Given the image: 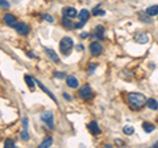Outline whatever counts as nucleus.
I'll use <instances>...</instances> for the list:
<instances>
[{
	"label": "nucleus",
	"instance_id": "1",
	"mask_svg": "<svg viewBox=\"0 0 158 148\" xmlns=\"http://www.w3.org/2000/svg\"><path fill=\"white\" fill-rule=\"evenodd\" d=\"M146 99L144 94H140V93H131L128 95V102L131 104V107L133 109H140L142 107L144 104H146Z\"/></svg>",
	"mask_w": 158,
	"mask_h": 148
},
{
	"label": "nucleus",
	"instance_id": "2",
	"mask_svg": "<svg viewBox=\"0 0 158 148\" xmlns=\"http://www.w3.org/2000/svg\"><path fill=\"white\" fill-rule=\"evenodd\" d=\"M73 46H74V41H73V38H70V37H63L59 42V50L65 56L69 54L70 50L73 49Z\"/></svg>",
	"mask_w": 158,
	"mask_h": 148
},
{
	"label": "nucleus",
	"instance_id": "3",
	"mask_svg": "<svg viewBox=\"0 0 158 148\" xmlns=\"http://www.w3.org/2000/svg\"><path fill=\"white\" fill-rule=\"evenodd\" d=\"M41 120L48 124L50 130L54 128V115H53L52 111H44L41 114Z\"/></svg>",
	"mask_w": 158,
	"mask_h": 148
},
{
	"label": "nucleus",
	"instance_id": "4",
	"mask_svg": "<svg viewBox=\"0 0 158 148\" xmlns=\"http://www.w3.org/2000/svg\"><path fill=\"white\" fill-rule=\"evenodd\" d=\"M88 17H90V12L87 9H82L81 12H79V23L75 25V28H82L83 25L87 23V20H88Z\"/></svg>",
	"mask_w": 158,
	"mask_h": 148
},
{
	"label": "nucleus",
	"instance_id": "5",
	"mask_svg": "<svg viewBox=\"0 0 158 148\" xmlns=\"http://www.w3.org/2000/svg\"><path fill=\"white\" fill-rule=\"evenodd\" d=\"M90 50H91L92 56H100L103 53V46L100 45V42L94 41V42H91V45H90Z\"/></svg>",
	"mask_w": 158,
	"mask_h": 148
},
{
	"label": "nucleus",
	"instance_id": "6",
	"mask_svg": "<svg viewBox=\"0 0 158 148\" xmlns=\"http://www.w3.org/2000/svg\"><path fill=\"white\" fill-rule=\"evenodd\" d=\"M91 87H90V85H83L81 87V90H79V94H81V97L82 98H84V99H90L91 98Z\"/></svg>",
	"mask_w": 158,
	"mask_h": 148
},
{
	"label": "nucleus",
	"instance_id": "7",
	"mask_svg": "<svg viewBox=\"0 0 158 148\" xmlns=\"http://www.w3.org/2000/svg\"><path fill=\"white\" fill-rule=\"evenodd\" d=\"M15 29L17 31V33H20L23 36H27L28 33H29V27H28L25 23H17L15 25Z\"/></svg>",
	"mask_w": 158,
	"mask_h": 148
},
{
	"label": "nucleus",
	"instance_id": "8",
	"mask_svg": "<svg viewBox=\"0 0 158 148\" xmlns=\"http://www.w3.org/2000/svg\"><path fill=\"white\" fill-rule=\"evenodd\" d=\"M62 13L65 17H70V19H73V17H75L78 15L77 9L73 8V7H65V8L62 9Z\"/></svg>",
	"mask_w": 158,
	"mask_h": 148
},
{
	"label": "nucleus",
	"instance_id": "9",
	"mask_svg": "<svg viewBox=\"0 0 158 148\" xmlns=\"http://www.w3.org/2000/svg\"><path fill=\"white\" fill-rule=\"evenodd\" d=\"M103 36H104V27L103 25H98V27L95 28V31L91 33V37H94L96 40L103 38Z\"/></svg>",
	"mask_w": 158,
	"mask_h": 148
},
{
	"label": "nucleus",
	"instance_id": "10",
	"mask_svg": "<svg viewBox=\"0 0 158 148\" xmlns=\"http://www.w3.org/2000/svg\"><path fill=\"white\" fill-rule=\"evenodd\" d=\"M20 136L23 140L29 139V133H28V119L27 118H23V131H21Z\"/></svg>",
	"mask_w": 158,
	"mask_h": 148
},
{
	"label": "nucleus",
	"instance_id": "11",
	"mask_svg": "<svg viewBox=\"0 0 158 148\" xmlns=\"http://www.w3.org/2000/svg\"><path fill=\"white\" fill-rule=\"evenodd\" d=\"M3 20L5 21V24L8 25V27H15V25L17 24V19L13 15H11V13H7V15H4Z\"/></svg>",
	"mask_w": 158,
	"mask_h": 148
},
{
	"label": "nucleus",
	"instance_id": "12",
	"mask_svg": "<svg viewBox=\"0 0 158 148\" xmlns=\"http://www.w3.org/2000/svg\"><path fill=\"white\" fill-rule=\"evenodd\" d=\"M88 131L92 133V135H99L100 133V127L98 126V123H96L95 120L90 122L88 123Z\"/></svg>",
	"mask_w": 158,
	"mask_h": 148
},
{
	"label": "nucleus",
	"instance_id": "13",
	"mask_svg": "<svg viewBox=\"0 0 158 148\" xmlns=\"http://www.w3.org/2000/svg\"><path fill=\"white\" fill-rule=\"evenodd\" d=\"M134 40L138 42V44H146L149 41V36L146 33H138L134 36Z\"/></svg>",
	"mask_w": 158,
	"mask_h": 148
},
{
	"label": "nucleus",
	"instance_id": "14",
	"mask_svg": "<svg viewBox=\"0 0 158 148\" xmlns=\"http://www.w3.org/2000/svg\"><path fill=\"white\" fill-rule=\"evenodd\" d=\"M66 82H67V86L71 89H77L78 87V85H79V82H78V79L73 77V75H69V77L66 78Z\"/></svg>",
	"mask_w": 158,
	"mask_h": 148
},
{
	"label": "nucleus",
	"instance_id": "15",
	"mask_svg": "<svg viewBox=\"0 0 158 148\" xmlns=\"http://www.w3.org/2000/svg\"><path fill=\"white\" fill-rule=\"evenodd\" d=\"M45 52H46V54H48V56L50 57V58H52L53 61H54L55 64H59V62H61L59 57L57 56V53H55V52H54V50H53V49H48V48H46V49H45Z\"/></svg>",
	"mask_w": 158,
	"mask_h": 148
},
{
	"label": "nucleus",
	"instance_id": "16",
	"mask_svg": "<svg viewBox=\"0 0 158 148\" xmlns=\"http://www.w3.org/2000/svg\"><path fill=\"white\" fill-rule=\"evenodd\" d=\"M36 84H37V85L40 86V87H41L42 90H44V91H45L46 94H48V95H49V97H50V98H52L53 100H54V102H57V98L54 97V94H53L52 91H50V90H49L48 87H45V86H44V84H41V82H40V81H36Z\"/></svg>",
	"mask_w": 158,
	"mask_h": 148
},
{
	"label": "nucleus",
	"instance_id": "17",
	"mask_svg": "<svg viewBox=\"0 0 158 148\" xmlns=\"http://www.w3.org/2000/svg\"><path fill=\"white\" fill-rule=\"evenodd\" d=\"M146 106H148L150 110H158V100L150 98L146 100Z\"/></svg>",
	"mask_w": 158,
	"mask_h": 148
},
{
	"label": "nucleus",
	"instance_id": "18",
	"mask_svg": "<svg viewBox=\"0 0 158 148\" xmlns=\"http://www.w3.org/2000/svg\"><path fill=\"white\" fill-rule=\"evenodd\" d=\"M142 128H144V131H145V132L150 133V132H153L154 130H156V126L152 124V123H149V122H145V123H142Z\"/></svg>",
	"mask_w": 158,
	"mask_h": 148
},
{
	"label": "nucleus",
	"instance_id": "19",
	"mask_svg": "<svg viewBox=\"0 0 158 148\" xmlns=\"http://www.w3.org/2000/svg\"><path fill=\"white\" fill-rule=\"evenodd\" d=\"M146 13L149 16H156L158 15V5H150L148 9H146Z\"/></svg>",
	"mask_w": 158,
	"mask_h": 148
},
{
	"label": "nucleus",
	"instance_id": "20",
	"mask_svg": "<svg viewBox=\"0 0 158 148\" xmlns=\"http://www.w3.org/2000/svg\"><path fill=\"white\" fill-rule=\"evenodd\" d=\"M69 19H70V17H65V16H63L62 23H63V25H65L66 28H70V29H73V28H75V25L71 23V20H69Z\"/></svg>",
	"mask_w": 158,
	"mask_h": 148
},
{
	"label": "nucleus",
	"instance_id": "21",
	"mask_svg": "<svg viewBox=\"0 0 158 148\" xmlns=\"http://www.w3.org/2000/svg\"><path fill=\"white\" fill-rule=\"evenodd\" d=\"M25 82L28 84V86H29L30 90L34 89V84H36V82L33 81V78H32V77H29V75H25Z\"/></svg>",
	"mask_w": 158,
	"mask_h": 148
},
{
	"label": "nucleus",
	"instance_id": "22",
	"mask_svg": "<svg viewBox=\"0 0 158 148\" xmlns=\"http://www.w3.org/2000/svg\"><path fill=\"white\" fill-rule=\"evenodd\" d=\"M138 15H140V17H141V21H144V23H146V24H152V20H150L149 19V15H148V13H142V12H140L138 13Z\"/></svg>",
	"mask_w": 158,
	"mask_h": 148
},
{
	"label": "nucleus",
	"instance_id": "23",
	"mask_svg": "<svg viewBox=\"0 0 158 148\" xmlns=\"http://www.w3.org/2000/svg\"><path fill=\"white\" fill-rule=\"evenodd\" d=\"M104 13H106V12H104V11H103L102 8H100V5H96L95 8L92 9V15H95V16H99V15H100V16H103Z\"/></svg>",
	"mask_w": 158,
	"mask_h": 148
},
{
	"label": "nucleus",
	"instance_id": "24",
	"mask_svg": "<svg viewBox=\"0 0 158 148\" xmlns=\"http://www.w3.org/2000/svg\"><path fill=\"white\" fill-rule=\"evenodd\" d=\"M53 143V139L52 138H46L44 142H42L41 144H40V148H46V147H50Z\"/></svg>",
	"mask_w": 158,
	"mask_h": 148
},
{
	"label": "nucleus",
	"instance_id": "25",
	"mask_svg": "<svg viewBox=\"0 0 158 148\" xmlns=\"http://www.w3.org/2000/svg\"><path fill=\"white\" fill-rule=\"evenodd\" d=\"M123 131H124V133L125 135H132V133L134 132V128L132 127V126H124V128H123Z\"/></svg>",
	"mask_w": 158,
	"mask_h": 148
},
{
	"label": "nucleus",
	"instance_id": "26",
	"mask_svg": "<svg viewBox=\"0 0 158 148\" xmlns=\"http://www.w3.org/2000/svg\"><path fill=\"white\" fill-rule=\"evenodd\" d=\"M4 147L5 148H13L15 147V142H13L12 139H7L4 142Z\"/></svg>",
	"mask_w": 158,
	"mask_h": 148
},
{
	"label": "nucleus",
	"instance_id": "27",
	"mask_svg": "<svg viewBox=\"0 0 158 148\" xmlns=\"http://www.w3.org/2000/svg\"><path fill=\"white\" fill-rule=\"evenodd\" d=\"M42 19L45 21H48V23H54V19H53V16H50V15H42Z\"/></svg>",
	"mask_w": 158,
	"mask_h": 148
},
{
	"label": "nucleus",
	"instance_id": "28",
	"mask_svg": "<svg viewBox=\"0 0 158 148\" xmlns=\"http://www.w3.org/2000/svg\"><path fill=\"white\" fill-rule=\"evenodd\" d=\"M0 4H2V8H9V3L7 0H0Z\"/></svg>",
	"mask_w": 158,
	"mask_h": 148
},
{
	"label": "nucleus",
	"instance_id": "29",
	"mask_svg": "<svg viewBox=\"0 0 158 148\" xmlns=\"http://www.w3.org/2000/svg\"><path fill=\"white\" fill-rule=\"evenodd\" d=\"M54 77H57V78H63V77H65V73H63V71H59V73H58V71H55Z\"/></svg>",
	"mask_w": 158,
	"mask_h": 148
},
{
	"label": "nucleus",
	"instance_id": "30",
	"mask_svg": "<svg viewBox=\"0 0 158 148\" xmlns=\"http://www.w3.org/2000/svg\"><path fill=\"white\" fill-rule=\"evenodd\" d=\"M63 98L67 99V100H71V97L69 95V94H66V93H63Z\"/></svg>",
	"mask_w": 158,
	"mask_h": 148
},
{
	"label": "nucleus",
	"instance_id": "31",
	"mask_svg": "<svg viewBox=\"0 0 158 148\" xmlns=\"http://www.w3.org/2000/svg\"><path fill=\"white\" fill-rule=\"evenodd\" d=\"M95 67H96L95 65H91V66H90V69H88V70H90V73H92V71L95 70Z\"/></svg>",
	"mask_w": 158,
	"mask_h": 148
},
{
	"label": "nucleus",
	"instance_id": "32",
	"mask_svg": "<svg viewBox=\"0 0 158 148\" xmlns=\"http://www.w3.org/2000/svg\"><path fill=\"white\" fill-rule=\"evenodd\" d=\"M77 50L79 52V50H83V45H77Z\"/></svg>",
	"mask_w": 158,
	"mask_h": 148
},
{
	"label": "nucleus",
	"instance_id": "33",
	"mask_svg": "<svg viewBox=\"0 0 158 148\" xmlns=\"http://www.w3.org/2000/svg\"><path fill=\"white\" fill-rule=\"evenodd\" d=\"M153 147H156V148H158V142H157L156 144H154V146H153Z\"/></svg>",
	"mask_w": 158,
	"mask_h": 148
}]
</instances>
